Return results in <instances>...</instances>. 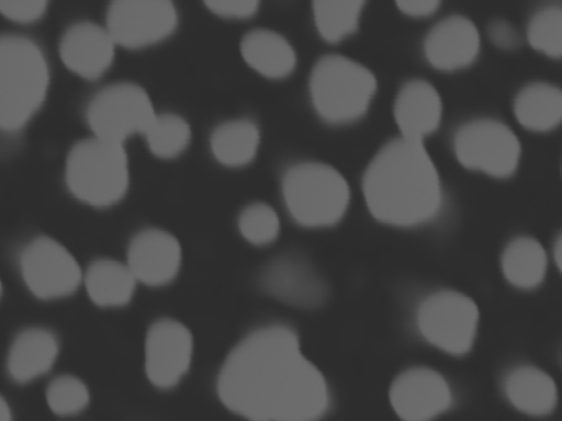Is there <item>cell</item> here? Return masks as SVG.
I'll return each mask as SVG.
<instances>
[{"mask_svg":"<svg viewBox=\"0 0 562 421\" xmlns=\"http://www.w3.org/2000/svg\"><path fill=\"white\" fill-rule=\"evenodd\" d=\"M216 392L248 421H318L330 406L325 376L303 353L297 333L281 323L258 327L232 348Z\"/></svg>","mask_w":562,"mask_h":421,"instance_id":"cell-1","label":"cell"},{"mask_svg":"<svg viewBox=\"0 0 562 421\" xmlns=\"http://www.w3.org/2000/svg\"><path fill=\"white\" fill-rule=\"evenodd\" d=\"M362 192L371 215L396 227L431 220L443 203L439 172L424 143L401 135L371 158L363 172Z\"/></svg>","mask_w":562,"mask_h":421,"instance_id":"cell-2","label":"cell"},{"mask_svg":"<svg viewBox=\"0 0 562 421\" xmlns=\"http://www.w3.org/2000/svg\"><path fill=\"white\" fill-rule=\"evenodd\" d=\"M50 83L42 48L19 34H0V129L24 128L43 106Z\"/></svg>","mask_w":562,"mask_h":421,"instance_id":"cell-3","label":"cell"},{"mask_svg":"<svg viewBox=\"0 0 562 421\" xmlns=\"http://www.w3.org/2000/svg\"><path fill=\"white\" fill-rule=\"evenodd\" d=\"M65 182L80 202L97 208L115 205L130 186L124 145L95 136L76 141L65 162Z\"/></svg>","mask_w":562,"mask_h":421,"instance_id":"cell-4","label":"cell"},{"mask_svg":"<svg viewBox=\"0 0 562 421\" xmlns=\"http://www.w3.org/2000/svg\"><path fill=\"white\" fill-rule=\"evenodd\" d=\"M376 87V78L367 66L340 54L319 57L308 78L314 110L323 121L335 125L362 117Z\"/></svg>","mask_w":562,"mask_h":421,"instance_id":"cell-5","label":"cell"},{"mask_svg":"<svg viewBox=\"0 0 562 421\" xmlns=\"http://www.w3.org/2000/svg\"><path fill=\"white\" fill-rule=\"evenodd\" d=\"M281 189L290 216L308 228L337 224L350 202L345 177L335 167L319 161H301L289 167Z\"/></svg>","mask_w":562,"mask_h":421,"instance_id":"cell-6","label":"cell"},{"mask_svg":"<svg viewBox=\"0 0 562 421\" xmlns=\"http://www.w3.org/2000/svg\"><path fill=\"white\" fill-rule=\"evenodd\" d=\"M155 115L147 91L131 81L103 87L86 109V120L93 136L122 145L133 135H144Z\"/></svg>","mask_w":562,"mask_h":421,"instance_id":"cell-7","label":"cell"},{"mask_svg":"<svg viewBox=\"0 0 562 421\" xmlns=\"http://www.w3.org/2000/svg\"><path fill=\"white\" fill-rule=\"evenodd\" d=\"M479 308L469 296L450 289L425 297L417 308L416 322L420 334L437 349L463 355L473 345Z\"/></svg>","mask_w":562,"mask_h":421,"instance_id":"cell-8","label":"cell"},{"mask_svg":"<svg viewBox=\"0 0 562 421\" xmlns=\"http://www.w3.org/2000/svg\"><path fill=\"white\" fill-rule=\"evenodd\" d=\"M453 151L465 168L506 178L518 167L521 146L515 132L502 121L477 117L457 129Z\"/></svg>","mask_w":562,"mask_h":421,"instance_id":"cell-9","label":"cell"},{"mask_svg":"<svg viewBox=\"0 0 562 421\" xmlns=\"http://www.w3.org/2000/svg\"><path fill=\"white\" fill-rule=\"evenodd\" d=\"M20 269L27 288L44 300L71 295L83 280L75 257L48 236L35 237L26 243L20 255Z\"/></svg>","mask_w":562,"mask_h":421,"instance_id":"cell-10","label":"cell"},{"mask_svg":"<svg viewBox=\"0 0 562 421\" xmlns=\"http://www.w3.org/2000/svg\"><path fill=\"white\" fill-rule=\"evenodd\" d=\"M178 24V10L169 0H115L104 26L116 45L139 49L165 41Z\"/></svg>","mask_w":562,"mask_h":421,"instance_id":"cell-11","label":"cell"},{"mask_svg":"<svg viewBox=\"0 0 562 421\" xmlns=\"http://www.w3.org/2000/svg\"><path fill=\"white\" fill-rule=\"evenodd\" d=\"M193 353V334L183 322L169 317L156 319L144 342L147 379L159 389L176 387L190 371Z\"/></svg>","mask_w":562,"mask_h":421,"instance_id":"cell-12","label":"cell"},{"mask_svg":"<svg viewBox=\"0 0 562 421\" xmlns=\"http://www.w3.org/2000/svg\"><path fill=\"white\" fill-rule=\"evenodd\" d=\"M394 413L402 421H432L453 405L446 378L428 367H412L398 374L389 390Z\"/></svg>","mask_w":562,"mask_h":421,"instance_id":"cell-13","label":"cell"},{"mask_svg":"<svg viewBox=\"0 0 562 421\" xmlns=\"http://www.w3.org/2000/svg\"><path fill=\"white\" fill-rule=\"evenodd\" d=\"M125 263L137 283L149 287L165 286L179 274L182 248L178 238L168 230L144 228L130 240Z\"/></svg>","mask_w":562,"mask_h":421,"instance_id":"cell-14","label":"cell"},{"mask_svg":"<svg viewBox=\"0 0 562 421\" xmlns=\"http://www.w3.org/2000/svg\"><path fill=\"white\" fill-rule=\"evenodd\" d=\"M113 38L105 26L80 20L63 32L58 53L63 64L77 76L94 80L112 66L115 56Z\"/></svg>","mask_w":562,"mask_h":421,"instance_id":"cell-15","label":"cell"},{"mask_svg":"<svg viewBox=\"0 0 562 421\" xmlns=\"http://www.w3.org/2000/svg\"><path fill=\"white\" fill-rule=\"evenodd\" d=\"M259 286L269 296L294 307L314 308L327 295L323 280L308 263L295 255H280L259 274Z\"/></svg>","mask_w":562,"mask_h":421,"instance_id":"cell-16","label":"cell"},{"mask_svg":"<svg viewBox=\"0 0 562 421\" xmlns=\"http://www.w3.org/2000/svg\"><path fill=\"white\" fill-rule=\"evenodd\" d=\"M423 44L425 57L432 67L451 71L464 68L476 59L481 38L471 19L450 14L431 26Z\"/></svg>","mask_w":562,"mask_h":421,"instance_id":"cell-17","label":"cell"},{"mask_svg":"<svg viewBox=\"0 0 562 421\" xmlns=\"http://www.w3.org/2000/svg\"><path fill=\"white\" fill-rule=\"evenodd\" d=\"M393 114L401 136L423 141L440 125L441 96L429 81L409 79L395 95Z\"/></svg>","mask_w":562,"mask_h":421,"instance_id":"cell-18","label":"cell"},{"mask_svg":"<svg viewBox=\"0 0 562 421\" xmlns=\"http://www.w3.org/2000/svg\"><path fill=\"white\" fill-rule=\"evenodd\" d=\"M58 353L59 343L50 330L25 328L14 337L9 348L8 373L16 383H30L52 368Z\"/></svg>","mask_w":562,"mask_h":421,"instance_id":"cell-19","label":"cell"},{"mask_svg":"<svg viewBox=\"0 0 562 421\" xmlns=\"http://www.w3.org/2000/svg\"><path fill=\"white\" fill-rule=\"evenodd\" d=\"M240 54L249 67L270 79L290 76L297 58L292 44L279 32L256 27L244 34Z\"/></svg>","mask_w":562,"mask_h":421,"instance_id":"cell-20","label":"cell"},{"mask_svg":"<svg viewBox=\"0 0 562 421\" xmlns=\"http://www.w3.org/2000/svg\"><path fill=\"white\" fill-rule=\"evenodd\" d=\"M504 391L515 409L532 417L548 416L558 405L554 380L544 371L531 365L512 369L505 379Z\"/></svg>","mask_w":562,"mask_h":421,"instance_id":"cell-21","label":"cell"},{"mask_svg":"<svg viewBox=\"0 0 562 421\" xmlns=\"http://www.w3.org/2000/svg\"><path fill=\"white\" fill-rule=\"evenodd\" d=\"M82 281L90 299L106 308L127 305L138 284L126 263L109 258L94 260Z\"/></svg>","mask_w":562,"mask_h":421,"instance_id":"cell-22","label":"cell"},{"mask_svg":"<svg viewBox=\"0 0 562 421\" xmlns=\"http://www.w3.org/2000/svg\"><path fill=\"white\" fill-rule=\"evenodd\" d=\"M513 107L517 121L524 127L547 132L561 122L562 91L550 82H529L517 92Z\"/></svg>","mask_w":562,"mask_h":421,"instance_id":"cell-23","label":"cell"},{"mask_svg":"<svg viewBox=\"0 0 562 421\" xmlns=\"http://www.w3.org/2000/svg\"><path fill=\"white\" fill-rule=\"evenodd\" d=\"M260 130L248 118H232L215 126L210 137L214 158L223 166L237 168L250 163L259 148Z\"/></svg>","mask_w":562,"mask_h":421,"instance_id":"cell-24","label":"cell"},{"mask_svg":"<svg viewBox=\"0 0 562 421\" xmlns=\"http://www.w3.org/2000/svg\"><path fill=\"white\" fill-rule=\"evenodd\" d=\"M502 271L514 286L537 287L546 275L547 253L542 244L529 236H519L508 242L502 253Z\"/></svg>","mask_w":562,"mask_h":421,"instance_id":"cell-25","label":"cell"},{"mask_svg":"<svg viewBox=\"0 0 562 421\" xmlns=\"http://www.w3.org/2000/svg\"><path fill=\"white\" fill-rule=\"evenodd\" d=\"M364 1L316 0L313 16L319 35L327 42L336 43L353 34L358 26Z\"/></svg>","mask_w":562,"mask_h":421,"instance_id":"cell-26","label":"cell"},{"mask_svg":"<svg viewBox=\"0 0 562 421\" xmlns=\"http://www.w3.org/2000/svg\"><path fill=\"white\" fill-rule=\"evenodd\" d=\"M191 127L188 121L176 113H156L144 133L149 150L161 159L181 155L190 144Z\"/></svg>","mask_w":562,"mask_h":421,"instance_id":"cell-27","label":"cell"},{"mask_svg":"<svg viewBox=\"0 0 562 421\" xmlns=\"http://www.w3.org/2000/svg\"><path fill=\"white\" fill-rule=\"evenodd\" d=\"M529 44L547 56L562 55V8L549 3L536 10L527 24Z\"/></svg>","mask_w":562,"mask_h":421,"instance_id":"cell-28","label":"cell"},{"mask_svg":"<svg viewBox=\"0 0 562 421\" xmlns=\"http://www.w3.org/2000/svg\"><path fill=\"white\" fill-rule=\"evenodd\" d=\"M237 227L245 240L255 246H267L277 240L281 224L274 208L263 202L246 205L238 215Z\"/></svg>","mask_w":562,"mask_h":421,"instance_id":"cell-29","label":"cell"},{"mask_svg":"<svg viewBox=\"0 0 562 421\" xmlns=\"http://www.w3.org/2000/svg\"><path fill=\"white\" fill-rule=\"evenodd\" d=\"M46 400L54 413L69 417L87 408L90 401V392L80 378L72 375H60L49 383L46 390Z\"/></svg>","mask_w":562,"mask_h":421,"instance_id":"cell-30","label":"cell"},{"mask_svg":"<svg viewBox=\"0 0 562 421\" xmlns=\"http://www.w3.org/2000/svg\"><path fill=\"white\" fill-rule=\"evenodd\" d=\"M47 7L44 0L0 1V14L14 23L31 24L44 18Z\"/></svg>","mask_w":562,"mask_h":421,"instance_id":"cell-31","label":"cell"},{"mask_svg":"<svg viewBox=\"0 0 562 421\" xmlns=\"http://www.w3.org/2000/svg\"><path fill=\"white\" fill-rule=\"evenodd\" d=\"M256 0H210L205 5L211 12L226 19H248L259 10Z\"/></svg>","mask_w":562,"mask_h":421,"instance_id":"cell-32","label":"cell"},{"mask_svg":"<svg viewBox=\"0 0 562 421\" xmlns=\"http://www.w3.org/2000/svg\"><path fill=\"white\" fill-rule=\"evenodd\" d=\"M487 35L498 48L512 50L519 46L520 35L517 29L503 18L493 19L487 25Z\"/></svg>","mask_w":562,"mask_h":421,"instance_id":"cell-33","label":"cell"},{"mask_svg":"<svg viewBox=\"0 0 562 421\" xmlns=\"http://www.w3.org/2000/svg\"><path fill=\"white\" fill-rule=\"evenodd\" d=\"M398 9L409 16H427L435 13L440 7L437 0H408L396 1Z\"/></svg>","mask_w":562,"mask_h":421,"instance_id":"cell-34","label":"cell"},{"mask_svg":"<svg viewBox=\"0 0 562 421\" xmlns=\"http://www.w3.org/2000/svg\"><path fill=\"white\" fill-rule=\"evenodd\" d=\"M0 421H13L7 400L0 395Z\"/></svg>","mask_w":562,"mask_h":421,"instance_id":"cell-35","label":"cell"},{"mask_svg":"<svg viewBox=\"0 0 562 421\" xmlns=\"http://www.w3.org/2000/svg\"><path fill=\"white\" fill-rule=\"evenodd\" d=\"M561 247H562L561 237H559L558 240L555 241L554 249H553L554 261L558 264V266L561 265Z\"/></svg>","mask_w":562,"mask_h":421,"instance_id":"cell-36","label":"cell"},{"mask_svg":"<svg viewBox=\"0 0 562 421\" xmlns=\"http://www.w3.org/2000/svg\"><path fill=\"white\" fill-rule=\"evenodd\" d=\"M1 293H2V284H1V280H0V296H1Z\"/></svg>","mask_w":562,"mask_h":421,"instance_id":"cell-37","label":"cell"}]
</instances>
